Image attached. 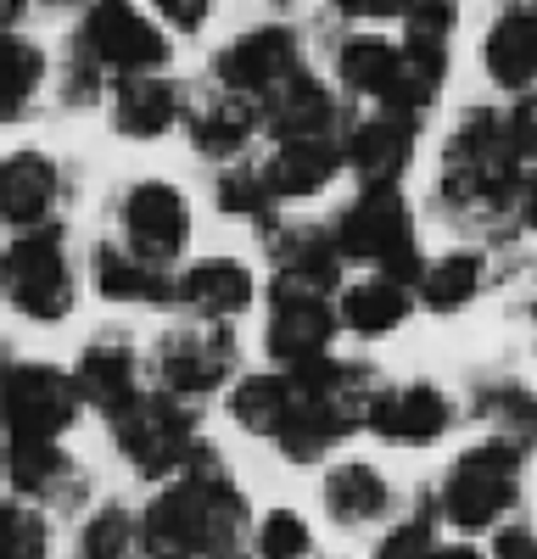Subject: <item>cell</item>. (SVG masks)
<instances>
[{
  "label": "cell",
  "instance_id": "cell-1",
  "mask_svg": "<svg viewBox=\"0 0 537 559\" xmlns=\"http://www.w3.org/2000/svg\"><path fill=\"white\" fill-rule=\"evenodd\" d=\"M236 526H241V498L230 476L213 459H202L196 471H186V481H174L146 509L141 532L157 559H213L236 543Z\"/></svg>",
  "mask_w": 537,
  "mask_h": 559
},
{
  "label": "cell",
  "instance_id": "cell-2",
  "mask_svg": "<svg viewBox=\"0 0 537 559\" xmlns=\"http://www.w3.org/2000/svg\"><path fill=\"white\" fill-rule=\"evenodd\" d=\"M331 236H336L342 258L370 263V269L403 280V286L426 274V263L415 252V218H409V202H403L397 185H365L358 202H347V213Z\"/></svg>",
  "mask_w": 537,
  "mask_h": 559
},
{
  "label": "cell",
  "instance_id": "cell-3",
  "mask_svg": "<svg viewBox=\"0 0 537 559\" xmlns=\"http://www.w3.org/2000/svg\"><path fill=\"white\" fill-rule=\"evenodd\" d=\"M0 297H7L23 319L57 324L73 313V269L62 258L57 229H23V236L0 252Z\"/></svg>",
  "mask_w": 537,
  "mask_h": 559
},
{
  "label": "cell",
  "instance_id": "cell-4",
  "mask_svg": "<svg viewBox=\"0 0 537 559\" xmlns=\"http://www.w3.org/2000/svg\"><path fill=\"white\" fill-rule=\"evenodd\" d=\"M79 381L45 364H12L0 369V419L12 442H57L79 419Z\"/></svg>",
  "mask_w": 537,
  "mask_h": 559
},
{
  "label": "cell",
  "instance_id": "cell-5",
  "mask_svg": "<svg viewBox=\"0 0 537 559\" xmlns=\"http://www.w3.org/2000/svg\"><path fill=\"white\" fill-rule=\"evenodd\" d=\"M79 51L107 73H157L168 62V39L129 0H96L79 23Z\"/></svg>",
  "mask_w": 537,
  "mask_h": 559
},
{
  "label": "cell",
  "instance_id": "cell-6",
  "mask_svg": "<svg viewBox=\"0 0 537 559\" xmlns=\"http://www.w3.org/2000/svg\"><path fill=\"white\" fill-rule=\"evenodd\" d=\"M112 426H118L123 459L146 476H168L191 453V414L179 408L174 392H141L123 414H112Z\"/></svg>",
  "mask_w": 537,
  "mask_h": 559
},
{
  "label": "cell",
  "instance_id": "cell-7",
  "mask_svg": "<svg viewBox=\"0 0 537 559\" xmlns=\"http://www.w3.org/2000/svg\"><path fill=\"white\" fill-rule=\"evenodd\" d=\"M515 503V453L487 442L448 471V521L460 532H487Z\"/></svg>",
  "mask_w": 537,
  "mask_h": 559
},
{
  "label": "cell",
  "instance_id": "cell-8",
  "mask_svg": "<svg viewBox=\"0 0 537 559\" xmlns=\"http://www.w3.org/2000/svg\"><path fill=\"white\" fill-rule=\"evenodd\" d=\"M118 213H123V241H129V252L146 258V263H157V269H168L179 252H186V241H191V207H186V197H179L174 185H163V179L134 185Z\"/></svg>",
  "mask_w": 537,
  "mask_h": 559
},
{
  "label": "cell",
  "instance_id": "cell-9",
  "mask_svg": "<svg viewBox=\"0 0 537 559\" xmlns=\"http://www.w3.org/2000/svg\"><path fill=\"white\" fill-rule=\"evenodd\" d=\"M236 364V342L224 331V319H202L191 331H174L157 342V376L174 397H196L213 392Z\"/></svg>",
  "mask_w": 537,
  "mask_h": 559
},
{
  "label": "cell",
  "instance_id": "cell-10",
  "mask_svg": "<svg viewBox=\"0 0 537 559\" xmlns=\"http://www.w3.org/2000/svg\"><path fill=\"white\" fill-rule=\"evenodd\" d=\"M297 68H302V57H297L291 28H252L218 57V84L263 102L268 90H275L286 73H297Z\"/></svg>",
  "mask_w": 537,
  "mask_h": 559
},
{
  "label": "cell",
  "instance_id": "cell-11",
  "mask_svg": "<svg viewBox=\"0 0 537 559\" xmlns=\"http://www.w3.org/2000/svg\"><path fill=\"white\" fill-rule=\"evenodd\" d=\"M347 163L365 185H397L403 168L415 157V112H397V107H381L375 118H365L353 134H347Z\"/></svg>",
  "mask_w": 537,
  "mask_h": 559
},
{
  "label": "cell",
  "instance_id": "cell-12",
  "mask_svg": "<svg viewBox=\"0 0 537 559\" xmlns=\"http://www.w3.org/2000/svg\"><path fill=\"white\" fill-rule=\"evenodd\" d=\"M336 331V313L325 297L313 292H275V313H268V353L286 369H302L313 358H325Z\"/></svg>",
  "mask_w": 537,
  "mask_h": 559
},
{
  "label": "cell",
  "instance_id": "cell-13",
  "mask_svg": "<svg viewBox=\"0 0 537 559\" xmlns=\"http://www.w3.org/2000/svg\"><path fill=\"white\" fill-rule=\"evenodd\" d=\"M342 163H347V152L336 146L331 134H286L281 146L268 152L263 174H268L275 202H302V197H320L325 185L336 179Z\"/></svg>",
  "mask_w": 537,
  "mask_h": 559
},
{
  "label": "cell",
  "instance_id": "cell-14",
  "mask_svg": "<svg viewBox=\"0 0 537 559\" xmlns=\"http://www.w3.org/2000/svg\"><path fill=\"white\" fill-rule=\"evenodd\" d=\"M258 123H263V102L258 96H241V90H224V84L213 90V96H202V102L186 107V129L196 140V152L202 157H218V163H230L252 140Z\"/></svg>",
  "mask_w": 537,
  "mask_h": 559
},
{
  "label": "cell",
  "instance_id": "cell-15",
  "mask_svg": "<svg viewBox=\"0 0 537 559\" xmlns=\"http://www.w3.org/2000/svg\"><path fill=\"white\" fill-rule=\"evenodd\" d=\"M57 163L39 157V152H12L7 163H0V224L12 229H39L45 218H51L57 207Z\"/></svg>",
  "mask_w": 537,
  "mask_h": 559
},
{
  "label": "cell",
  "instance_id": "cell-16",
  "mask_svg": "<svg viewBox=\"0 0 537 559\" xmlns=\"http://www.w3.org/2000/svg\"><path fill=\"white\" fill-rule=\"evenodd\" d=\"M481 62H487V79L499 90H532V79H537V12L510 7L487 28Z\"/></svg>",
  "mask_w": 537,
  "mask_h": 559
},
{
  "label": "cell",
  "instance_id": "cell-17",
  "mask_svg": "<svg viewBox=\"0 0 537 559\" xmlns=\"http://www.w3.org/2000/svg\"><path fill=\"white\" fill-rule=\"evenodd\" d=\"M370 426L386 437V442H403V448H426L448 431V397L437 386H397V392H381Z\"/></svg>",
  "mask_w": 537,
  "mask_h": 559
},
{
  "label": "cell",
  "instance_id": "cell-18",
  "mask_svg": "<svg viewBox=\"0 0 537 559\" xmlns=\"http://www.w3.org/2000/svg\"><path fill=\"white\" fill-rule=\"evenodd\" d=\"M174 302L191 308L196 319H236L252 302V274L230 258L196 263V269H186L174 280Z\"/></svg>",
  "mask_w": 537,
  "mask_h": 559
},
{
  "label": "cell",
  "instance_id": "cell-19",
  "mask_svg": "<svg viewBox=\"0 0 537 559\" xmlns=\"http://www.w3.org/2000/svg\"><path fill=\"white\" fill-rule=\"evenodd\" d=\"M73 381H79L84 403H96L102 414H123L134 397H141V369H134V353H129L118 336L90 342Z\"/></svg>",
  "mask_w": 537,
  "mask_h": 559
},
{
  "label": "cell",
  "instance_id": "cell-20",
  "mask_svg": "<svg viewBox=\"0 0 537 559\" xmlns=\"http://www.w3.org/2000/svg\"><path fill=\"white\" fill-rule=\"evenodd\" d=\"M112 123L129 140H157L179 123V90L157 73H123L112 96Z\"/></svg>",
  "mask_w": 537,
  "mask_h": 559
},
{
  "label": "cell",
  "instance_id": "cell-21",
  "mask_svg": "<svg viewBox=\"0 0 537 559\" xmlns=\"http://www.w3.org/2000/svg\"><path fill=\"white\" fill-rule=\"evenodd\" d=\"M263 118H268V129H275L281 140H286V134H331L336 102L325 96L320 79H308V73L297 68V73H286V79L263 96Z\"/></svg>",
  "mask_w": 537,
  "mask_h": 559
},
{
  "label": "cell",
  "instance_id": "cell-22",
  "mask_svg": "<svg viewBox=\"0 0 537 559\" xmlns=\"http://www.w3.org/2000/svg\"><path fill=\"white\" fill-rule=\"evenodd\" d=\"M409 286L403 280H392V274H365V280H353V286L342 292V324L353 336H386V331H397L403 319H409Z\"/></svg>",
  "mask_w": 537,
  "mask_h": 559
},
{
  "label": "cell",
  "instance_id": "cell-23",
  "mask_svg": "<svg viewBox=\"0 0 537 559\" xmlns=\"http://www.w3.org/2000/svg\"><path fill=\"white\" fill-rule=\"evenodd\" d=\"M90 274H96V292L112 297V302H152V308L174 302V280H168L157 263L134 258V252H123V247H96V263H90Z\"/></svg>",
  "mask_w": 537,
  "mask_h": 559
},
{
  "label": "cell",
  "instance_id": "cell-24",
  "mask_svg": "<svg viewBox=\"0 0 537 559\" xmlns=\"http://www.w3.org/2000/svg\"><path fill=\"white\" fill-rule=\"evenodd\" d=\"M397 68H403V45H386V39H370V34H358L342 45V57H336V79L347 96H370V102H392V90H397Z\"/></svg>",
  "mask_w": 537,
  "mask_h": 559
},
{
  "label": "cell",
  "instance_id": "cell-25",
  "mask_svg": "<svg viewBox=\"0 0 537 559\" xmlns=\"http://www.w3.org/2000/svg\"><path fill=\"white\" fill-rule=\"evenodd\" d=\"M386 481L370 471V464H342V471L325 481V509L347 526H365V521H381L386 515Z\"/></svg>",
  "mask_w": 537,
  "mask_h": 559
},
{
  "label": "cell",
  "instance_id": "cell-26",
  "mask_svg": "<svg viewBox=\"0 0 537 559\" xmlns=\"http://www.w3.org/2000/svg\"><path fill=\"white\" fill-rule=\"evenodd\" d=\"M39 79H45L39 45H28L17 34H0V123L28 112V102L39 96Z\"/></svg>",
  "mask_w": 537,
  "mask_h": 559
},
{
  "label": "cell",
  "instance_id": "cell-27",
  "mask_svg": "<svg viewBox=\"0 0 537 559\" xmlns=\"http://www.w3.org/2000/svg\"><path fill=\"white\" fill-rule=\"evenodd\" d=\"M286 408H291V369H286V376H247L230 392V414L241 419L247 431H258V437H275Z\"/></svg>",
  "mask_w": 537,
  "mask_h": 559
},
{
  "label": "cell",
  "instance_id": "cell-28",
  "mask_svg": "<svg viewBox=\"0 0 537 559\" xmlns=\"http://www.w3.org/2000/svg\"><path fill=\"white\" fill-rule=\"evenodd\" d=\"M476 292H481V258H476V252H448V258H437V263L420 274V302L437 308V313L465 308Z\"/></svg>",
  "mask_w": 537,
  "mask_h": 559
},
{
  "label": "cell",
  "instance_id": "cell-29",
  "mask_svg": "<svg viewBox=\"0 0 537 559\" xmlns=\"http://www.w3.org/2000/svg\"><path fill=\"white\" fill-rule=\"evenodd\" d=\"M487 426H492V442L510 448L515 459L537 448V397L521 392V386H492L487 392Z\"/></svg>",
  "mask_w": 537,
  "mask_h": 559
},
{
  "label": "cell",
  "instance_id": "cell-30",
  "mask_svg": "<svg viewBox=\"0 0 537 559\" xmlns=\"http://www.w3.org/2000/svg\"><path fill=\"white\" fill-rule=\"evenodd\" d=\"M268 202H275V191H268L263 163L224 168V179H218V207L230 213V218H258V213H268Z\"/></svg>",
  "mask_w": 537,
  "mask_h": 559
},
{
  "label": "cell",
  "instance_id": "cell-31",
  "mask_svg": "<svg viewBox=\"0 0 537 559\" xmlns=\"http://www.w3.org/2000/svg\"><path fill=\"white\" fill-rule=\"evenodd\" d=\"M7 471H12V481H17L23 492H51L57 476L68 471V459L57 453V442H12Z\"/></svg>",
  "mask_w": 537,
  "mask_h": 559
},
{
  "label": "cell",
  "instance_id": "cell-32",
  "mask_svg": "<svg viewBox=\"0 0 537 559\" xmlns=\"http://www.w3.org/2000/svg\"><path fill=\"white\" fill-rule=\"evenodd\" d=\"M45 543H51V532H45L39 515L0 503V559H45Z\"/></svg>",
  "mask_w": 537,
  "mask_h": 559
},
{
  "label": "cell",
  "instance_id": "cell-33",
  "mask_svg": "<svg viewBox=\"0 0 537 559\" xmlns=\"http://www.w3.org/2000/svg\"><path fill=\"white\" fill-rule=\"evenodd\" d=\"M134 543V526L123 509H102L96 521L84 526V559H123Z\"/></svg>",
  "mask_w": 537,
  "mask_h": 559
},
{
  "label": "cell",
  "instance_id": "cell-34",
  "mask_svg": "<svg viewBox=\"0 0 537 559\" xmlns=\"http://www.w3.org/2000/svg\"><path fill=\"white\" fill-rule=\"evenodd\" d=\"M258 554L263 559H302L308 554V526L291 515V509H281V515H268L258 526Z\"/></svg>",
  "mask_w": 537,
  "mask_h": 559
},
{
  "label": "cell",
  "instance_id": "cell-35",
  "mask_svg": "<svg viewBox=\"0 0 537 559\" xmlns=\"http://www.w3.org/2000/svg\"><path fill=\"white\" fill-rule=\"evenodd\" d=\"M437 548H431V526L426 521H415V526H403L397 537H386V548H381V559H431Z\"/></svg>",
  "mask_w": 537,
  "mask_h": 559
},
{
  "label": "cell",
  "instance_id": "cell-36",
  "mask_svg": "<svg viewBox=\"0 0 537 559\" xmlns=\"http://www.w3.org/2000/svg\"><path fill=\"white\" fill-rule=\"evenodd\" d=\"M152 7L174 23V28H186V34H196L202 23H207V12H213V0H152Z\"/></svg>",
  "mask_w": 537,
  "mask_h": 559
},
{
  "label": "cell",
  "instance_id": "cell-37",
  "mask_svg": "<svg viewBox=\"0 0 537 559\" xmlns=\"http://www.w3.org/2000/svg\"><path fill=\"white\" fill-rule=\"evenodd\" d=\"M336 7H342V17H353V23H381V17H403L415 0H336Z\"/></svg>",
  "mask_w": 537,
  "mask_h": 559
},
{
  "label": "cell",
  "instance_id": "cell-38",
  "mask_svg": "<svg viewBox=\"0 0 537 559\" xmlns=\"http://www.w3.org/2000/svg\"><path fill=\"white\" fill-rule=\"evenodd\" d=\"M492 559H537V537L526 526H504L499 543H492Z\"/></svg>",
  "mask_w": 537,
  "mask_h": 559
},
{
  "label": "cell",
  "instance_id": "cell-39",
  "mask_svg": "<svg viewBox=\"0 0 537 559\" xmlns=\"http://www.w3.org/2000/svg\"><path fill=\"white\" fill-rule=\"evenodd\" d=\"M23 12H28V0H0V34H12Z\"/></svg>",
  "mask_w": 537,
  "mask_h": 559
},
{
  "label": "cell",
  "instance_id": "cell-40",
  "mask_svg": "<svg viewBox=\"0 0 537 559\" xmlns=\"http://www.w3.org/2000/svg\"><path fill=\"white\" fill-rule=\"evenodd\" d=\"M521 218H526V229H537V179L521 191Z\"/></svg>",
  "mask_w": 537,
  "mask_h": 559
},
{
  "label": "cell",
  "instance_id": "cell-41",
  "mask_svg": "<svg viewBox=\"0 0 537 559\" xmlns=\"http://www.w3.org/2000/svg\"><path fill=\"white\" fill-rule=\"evenodd\" d=\"M431 559H481V554H476V548H437Z\"/></svg>",
  "mask_w": 537,
  "mask_h": 559
},
{
  "label": "cell",
  "instance_id": "cell-42",
  "mask_svg": "<svg viewBox=\"0 0 537 559\" xmlns=\"http://www.w3.org/2000/svg\"><path fill=\"white\" fill-rule=\"evenodd\" d=\"M62 7H96V0H62Z\"/></svg>",
  "mask_w": 537,
  "mask_h": 559
}]
</instances>
